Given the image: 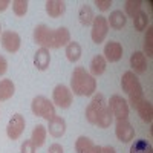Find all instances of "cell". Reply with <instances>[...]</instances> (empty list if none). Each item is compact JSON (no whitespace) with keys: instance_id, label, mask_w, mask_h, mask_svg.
<instances>
[{"instance_id":"31","label":"cell","mask_w":153,"mask_h":153,"mask_svg":"<svg viewBox=\"0 0 153 153\" xmlns=\"http://www.w3.org/2000/svg\"><path fill=\"white\" fill-rule=\"evenodd\" d=\"M124 8H126V14L129 17H135L139 11H141V2H133V0H127V2L124 3Z\"/></svg>"},{"instance_id":"14","label":"cell","mask_w":153,"mask_h":153,"mask_svg":"<svg viewBox=\"0 0 153 153\" xmlns=\"http://www.w3.org/2000/svg\"><path fill=\"white\" fill-rule=\"evenodd\" d=\"M46 129L49 130V135H52L54 138H61L66 132V121L55 115L52 120H49V126Z\"/></svg>"},{"instance_id":"22","label":"cell","mask_w":153,"mask_h":153,"mask_svg":"<svg viewBox=\"0 0 153 153\" xmlns=\"http://www.w3.org/2000/svg\"><path fill=\"white\" fill-rule=\"evenodd\" d=\"M16 94V84L12 80H0V101H6Z\"/></svg>"},{"instance_id":"15","label":"cell","mask_w":153,"mask_h":153,"mask_svg":"<svg viewBox=\"0 0 153 153\" xmlns=\"http://www.w3.org/2000/svg\"><path fill=\"white\" fill-rule=\"evenodd\" d=\"M130 68L133 69L132 72L133 74H143L147 71V58L143 52H139V51H136V52H133L130 55Z\"/></svg>"},{"instance_id":"3","label":"cell","mask_w":153,"mask_h":153,"mask_svg":"<svg viewBox=\"0 0 153 153\" xmlns=\"http://www.w3.org/2000/svg\"><path fill=\"white\" fill-rule=\"evenodd\" d=\"M31 110L35 117H40L45 120H52L55 117V106L52 101H49L46 97L43 95H37L32 103H31Z\"/></svg>"},{"instance_id":"33","label":"cell","mask_w":153,"mask_h":153,"mask_svg":"<svg viewBox=\"0 0 153 153\" xmlns=\"http://www.w3.org/2000/svg\"><path fill=\"white\" fill-rule=\"evenodd\" d=\"M92 153H117L112 146H95Z\"/></svg>"},{"instance_id":"16","label":"cell","mask_w":153,"mask_h":153,"mask_svg":"<svg viewBox=\"0 0 153 153\" xmlns=\"http://www.w3.org/2000/svg\"><path fill=\"white\" fill-rule=\"evenodd\" d=\"M49 63H51V54H49V49L46 48H40L35 52L34 55V66L38 71H46L49 68Z\"/></svg>"},{"instance_id":"18","label":"cell","mask_w":153,"mask_h":153,"mask_svg":"<svg viewBox=\"0 0 153 153\" xmlns=\"http://www.w3.org/2000/svg\"><path fill=\"white\" fill-rule=\"evenodd\" d=\"M126 22H127L126 14H123V11L120 9L110 12V17H107V25L113 29H123L126 26Z\"/></svg>"},{"instance_id":"7","label":"cell","mask_w":153,"mask_h":153,"mask_svg":"<svg viewBox=\"0 0 153 153\" xmlns=\"http://www.w3.org/2000/svg\"><path fill=\"white\" fill-rule=\"evenodd\" d=\"M92 31H91V37H92V42L100 45L104 42V38L109 32V25H107V19L103 16H98L94 19L92 22Z\"/></svg>"},{"instance_id":"23","label":"cell","mask_w":153,"mask_h":153,"mask_svg":"<svg viewBox=\"0 0 153 153\" xmlns=\"http://www.w3.org/2000/svg\"><path fill=\"white\" fill-rule=\"evenodd\" d=\"M136 110H138V115L141 117V120L144 123H147V124L152 123V120H153V106H152L150 101L144 100L143 103L136 107Z\"/></svg>"},{"instance_id":"36","label":"cell","mask_w":153,"mask_h":153,"mask_svg":"<svg viewBox=\"0 0 153 153\" xmlns=\"http://www.w3.org/2000/svg\"><path fill=\"white\" fill-rule=\"evenodd\" d=\"M48 153H65V152H63V147L60 146V144H52V146H51L49 147V150H48Z\"/></svg>"},{"instance_id":"5","label":"cell","mask_w":153,"mask_h":153,"mask_svg":"<svg viewBox=\"0 0 153 153\" xmlns=\"http://www.w3.org/2000/svg\"><path fill=\"white\" fill-rule=\"evenodd\" d=\"M74 94L71 92V89L65 84H58L55 86L54 92H52V103L54 106H58L61 109H68L72 104Z\"/></svg>"},{"instance_id":"9","label":"cell","mask_w":153,"mask_h":153,"mask_svg":"<svg viewBox=\"0 0 153 153\" xmlns=\"http://www.w3.org/2000/svg\"><path fill=\"white\" fill-rule=\"evenodd\" d=\"M0 40H2V46L6 52H11L14 54L20 49V45H22V38L17 32L14 31H3L2 35H0Z\"/></svg>"},{"instance_id":"4","label":"cell","mask_w":153,"mask_h":153,"mask_svg":"<svg viewBox=\"0 0 153 153\" xmlns=\"http://www.w3.org/2000/svg\"><path fill=\"white\" fill-rule=\"evenodd\" d=\"M107 106L110 107L112 113H113V120L117 121H123V120H127L129 118V104L127 101L120 97V95H112Z\"/></svg>"},{"instance_id":"11","label":"cell","mask_w":153,"mask_h":153,"mask_svg":"<svg viewBox=\"0 0 153 153\" xmlns=\"http://www.w3.org/2000/svg\"><path fill=\"white\" fill-rule=\"evenodd\" d=\"M51 38H52V29L48 28L46 25H38L34 29V40L42 48H51Z\"/></svg>"},{"instance_id":"29","label":"cell","mask_w":153,"mask_h":153,"mask_svg":"<svg viewBox=\"0 0 153 153\" xmlns=\"http://www.w3.org/2000/svg\"><path fill=\"white\" fill-rule=\"evenodd\" d=\"M144 55L147 57H153V28L149 26L146 37H144Z\"/></svg>"},{"instance_id":"32","label":"cell","mask_w":153,"mask_h":153,"mask_svg":"<svg viewBox=\"0 0 153 153\" xmlns=\"http://www.w3.org/2000/svg\"><path fill=\"white\" fill-rule=\"evenodd\" d=\"M22 153H35L37 147L34 146V143L31 141V139H25V143L22 144Z\"/></svg>"},{"instance_id":"38","label":"cell","mask_w":153,"mask_h":153,"mask_svg":"<svg viewBox=\"0 0 153 153\" xmlns=\"http://www.w3.org/2000/svg\"><path fill=\"white\" fill-rule=\"evenodd\" d=\"M0 34H2V26H0Z\"/></svg>"},{"instance_id":"25","label":"cell","mask_w":153,"mask_h":153,"mask_svg":"<svg viewBox=\"0 0 153 153\" xmlns=\"http://www.w3.org/2000/svg\"><path fill=\"white\" fill-rule=\"evenodd\" d=\"M78 19H80V23L83 25V26H91L95 16H94V9L89 6V5H83L78 11Z\"/></svg>"},{"instance_id":"12","label":"cell","mask_w":153,"mask_h":153,"mask_svg":"<svg viewBox=\"0 0 153 153\" xmlns=\"http://www.w3.org/2000/svg\"><path fill=\"white\" fill-rule=\"evenodd\" d=\"M71 42V32L68 28L61 26L57 29H52V38H51V48L58 49L61 46H66Z\"/></svg>"},{"instance_id":"10","label":"cell","mask_w":153,"mask_h":153,"mask_svg":"<svg viewBox=\"0 0 153 153\" xmlns=\"http://www.w3.org/2000/svg\"><path fill=\"white\" fill-rule=\"evenodd\" d=\"M115 135H117V138L120 139L121 143H130V141H133V138H135V129L127 120L117 121Z\"/></svg>"},{"instance_id":"21","label":"cell","mask_w":153,"mask_h":153,"mask_svg":"<svg viewBox=\"0 0 153 153\" xmlns=\"http://www.w3.org/2000/svg\"><path fill=\"white\" fill-rule=\"evenodd\" d=\"M113 123V113L110 110L109 106H106L103 110H101L98 113V117H97V126L101 127V129H107V127H110V124Z\"/></svg>"},{"instance_id":"30","label":"cell","mask_w":153,"mask_h":153,"mask_svg":"<svg viewBox=\"0 0 153 153\" xmlns=\"http://www.w3.org/2000/svg\"><path fill=\"white\" fill-rule=\"evenodd\" d=\"M28 0H14L12 2V11H14V14L17 17H23L25 14L28 12Z\"/></svg>"},{"instance_id":"2","label":"cell","mask_w":153,"mask_h":153,"mask_svg":"<svg viewBox=\"0 0 153 153\" xmlns=\"http://www.w3.org/2000/svg\"><path fill=\"white\" fill-rule=\"evenodd\" d=\"M121 87H123V91L129 95L130 106L133 109H136L144 101L143 86H141V83H139L138 76L132 71H127V72L123 74V76H121Z\"/></svg>"},{"instance_id":"27","label":"cell","mask_w":153,"mask_h":153,"mask_svg":"<svg viewBox=\"0 0 153 153\" xmlns=\"http://www.w3.org/2000/svg\"><path fill=\"white\" fill-rule=\"evenodd\" d=\"M129 153H153V149L147 139H138L132 144Z\"/></svg>"},{"instance_id":"24","label":"cell","mask_w":153,"mask_h":153,"mask_svg":"<svg viewBox=\"0 0 153 153\" xmlns=\"http://www.w3.org/2000/svg\"><path fill=\"white\" fill-rule=\"evenodd\" d=\"M94 147H95L94 141L87 136H80L75 141V152L76 153H92Z\"/></svg>"},{"instance_id":"37","label":"cell","mask_w":153,"mask_h":153,"mask_svg":"<svg viewBox=\"0 0 153 153\" xmlns=\"http://www.w3.org/2000/svg\"><path fill=\"white\" fill-rule=\"evenodd\" d=\"M8 6H9V2H8V0H0V12H3Z\"/></svg>"},{"instance_id":"19","label":"cell","mask_w":153,"mask_h":153,"mask_svg":"<svg viewBox=\"0 0 153 153\" xmlns=\"http://www.w3.org/2000/svg\"><path fill=\"white\" fill-rule=\"evenodd\" d=\"M107 68V61L103 55H95L91 61V75L92 76H98V75H103L104 71Z\"/></svg>"},{"instance_id":"1","label":"cell","mask_w":153,"mask_h":153,"mask_svg":"<svg viewBox=\"0 0 153 153\" xmlns=\"http://www.w3.org/2000/svg\"><path fill=\"white\" fill-rule=\"evenodd\" d=\"M97 91V80L83 66L75 68L71 76V92L80 97H91Z\"/></svg>"},{"instance_id":"8","label":"cell","mask_w":153,"mask_h":153,"mask_svg":"<svg viewBox=\"0 0 153 153\" xmlns=\"http://www.w3.org/2000/svg\"><path fill=\"white\" fill-rule=\"evenodd\" d=\"M25 124H26V121H25V117L20 113H14L11 117L8 126H6V135L9 139H12V141H16V139H19L25 130Z\"/></svg>"},{"instance_id":"26","label":"cell","mask_w":153,"mask_h":153,"mask_svg":"<svg viewBox=\"0 0 153 153\" xmlns=\"http://www.w3.org/2000/svg\"><path fill=\"white\" fill-rule=\"evenodd\" d=\"M66 57L71 63H75V61H78L80 57H81V46L80 43H76V42H69L66 45Z\"/></svg>"},{"instance_id":"34","label":"cell","mask_w":153,"mask_h":153,"mask_svg":"<svg viewBox=\"0 0 153 153\" xmlns=\"http://www.w3.org/2000/svg\"><path fill=\"white\" fill-rule=\"evenodd\" d=\"M95 6H98L100 11H107L109 6H112V0H95Z\"/></svg>"},{"instance_id":"35","label":"cell","mask_w":153,"mask_h":153,"mask_svg":"<svg viewBox=\"0 0 153 153\" xmlns=\"http://www.w3.org/2000/svg\"><path fill=\"white\" fill-rule=\"evenodd\" d=\"M6 71H8V61H6L2 55H0V76L5 75Z\"/></svg>"},{"instance_id":"28","label":"cell","mask_w":153,"mask_h":153,"mask_svg":"<svg viewBox=\"0 0 153 153\" xmlns=\"http://www.w3.org/2000/svg\"><path fill=\"white\" fill-rule=\"evenodd\" d=\"M133 26H135V29L138 32L144 31L149 26V16H147V12H144V11L138 12V14L133 17Z\"/></svg>"},{"instance_id":"6","label":"cell","mask_w":153,"mask_h":153,"mask_svg":"<svg viewBox=\"0 0 153 153\" xmlns=\"http://www.w3.org/2000/svg\"><path fill=\"white\" fill-rule=\"evenodd\" d=\"M106 106H107V101H106V98H104L103 94L94 95L91 104H89L87 109H86V120H87V123H89V124H95L98 113L103 110Z\"/></svg>"},{"instance_id":"17","label":"cell","mask_w":153,"mask_h":153,"mask_svg":"<svg viewBox=\"0 0 153 153\" xmlns=\"http://www.w3.org/2000/svg\"><path fill=\"white\" fill-rule=\"evenodd\" d=\"M66 11V3L61 0H48L46 2V14L52 19H57L65 14Z\"/></svg>"},{"instance_id":"20","label":"cell","mask_w":153,"mask_h":153,"mask_svg":"<svg viewBox=\"0 0 153 153\" xmlns=\"http://www.w3.org/2000/svg\"><path fill=\"white\" fill-rule=\"evenodd\" d=\"M46 135H48V129L43 126V124H37L32 130V135H31V141L34 143L35 147H42L46 141Z\"/></svg>"},{"instance_id":"13","label":"cell","mask_w":153,"mask_h":153,"mask_svg":"<svg viewBox=\"0 0 153 153\" xmlns=\"http://www.w3.org/2000/svg\"><path fill=\"white\" fill-rule=\"evenodd\" d=\"M103 57L106 58V61H110V63L120 61L121 57H123V46H121V43H118V42H109V43H106V46H104V55Z\"/></svg>"}]
</instances>
